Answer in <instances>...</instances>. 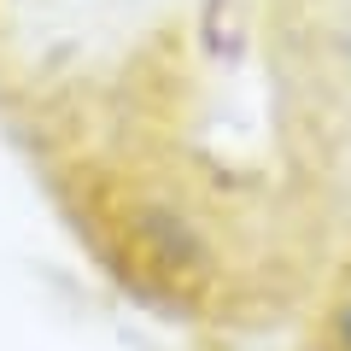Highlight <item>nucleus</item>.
<instances>
[{
    "instance_id": "f257e3e1",
    "label": "nucleus",
    "mask_w": 351,
    "mask_h": 351,
    "mask_svg": "<svg viewBox=\"0 0 351 351\" xmlns=\"http://www.w3.org/2000/svg\"><path fill=\"white\" fill-rule=\"evenodd\" d=\"M334 339H339V351H351V293H346V304L334 316Z\"/></svg>"
}]
</instances>
